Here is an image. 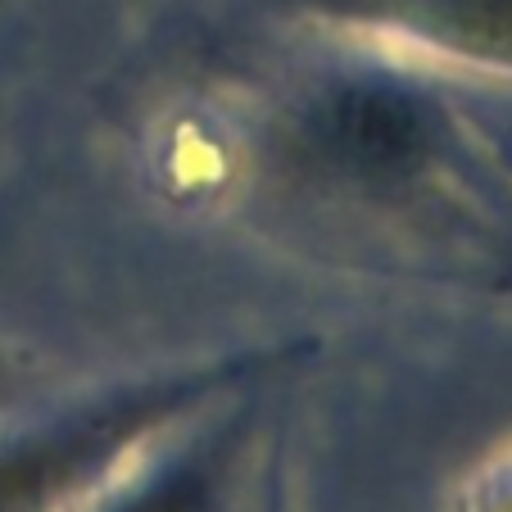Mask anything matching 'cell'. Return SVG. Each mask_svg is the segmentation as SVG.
I'll return each instance as SVG.
<instances>
[{
	"label": "cell",
	"mask_w": 512,
	"mask_h": 512,
	"mask_svg": "<svg viewBox=\"0 0 512 512\" xmlns=\"http://www.w3.org/2000/svg\"><path fill=\"white\" fill-rule=\"evenodd\" d=\"M295 155L336 186H417L454 145V118L395 68H340L313 82L290 118Z\"/></svg>",
	"instance_id": "6da1fadb"
},
{
	"label": "cell",
	"mask_w": 512,
	"mask_h": 512,
	"mask_svg": "<svg viewBox=\"0 0 512 512\" xmlns=\"http://www.w3.org/2000/svg\"><path fill=\"white\" fill-rule=\"evenodd\" d=\"M227 377H232V363L136 381L5 435L0 440V512H55L87 485L105 481V472H114L168 422L200 408V399H209Z\"/></svg>",
	"instance_id": "7a4b0ae2"
},
{
	"label": "cell",
	"mask_w": 512,
	"mask_h": 512,
	"mask_svg": "<svg viewBox=\"0 0 512 512\" xmlns=\"http://www.w3.org/2000/svg\"><path fill=\"white\" fill-rule=\"evenodd\" d=\"M331 19L449 64L512 73V0H318Z\"/></svg>",
	"instance_id": "3957f363"
},
{
	"label": "cell",
	"mask_w": 512,
	"mask_h": 512,
	"mask_svg": "<svg viewBox=\"0 0 512 512\" xmlns=\"http://www.w3.org/2000/svg\"><path fill=\"white\" fill-rule=\"evenodd\" d=\"M485 512H512V458L485 481Z\"/></svg>",
	"instance_id": "277c9868"
},
{
	"label": "cell",
	"mask_w": 512,
	"mask_h": 512,
	"mask_svg": "<svg viewBox=\"0 0 512 512\" xmlns=\"http://www.w3.org/2000/svg\"><path fill=\"white\" fill-rule=\"evenodd\" d=\"M0 386H10V368H0Z\"/></svg>",
	"instance_id": "5b68a950"
}]
</instances>
